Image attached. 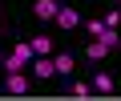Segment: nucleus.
I'll use <instances>...</instances> for the list:
<instances>
[{"mask_svg":"<svg viewBox=\"0 0 121 101\" xmlns=\"http://www.w3.org/2000/svg\"><path fill=\"white\" fill-rule=\"evenodd\" d=\"M32 77H36V81H48V77H56V65H52V57H32Z\"/></svg>","mask_w":121,"mask_h":101,"instance_id":"1","label":"nucleus"},{"mask_svg":"<svg viewBox=\"0 0 121 101\" xmlns=\"http://www.w3.org/2000/svg\"><path fill=\"white\" fill-rule=\"evenodd\" d=\"M52 20H56L60 28H77V24H81V16H77V8H69V4H60Z\"/></svg>","mask_w":121,"mask_h":101,"instance_id":"2","label":"nucleus"},{"mask_svg":"<svg viewBox=\"0 0 121 101\" xmlns=\"http://www.w3.org/2000/svg\"><path fill=\"white\" fill-rule=\"evenodd\" d=\"M4 93H28V73H8L4 77Z\"/></svg>","mask_w":121,"mask_h":101,"instance_id":"3","label":"nucleus"},{"mask_svg":"<svg viewBox=\"0 0 121 101\" xmlns=\"http://www.w3.org/2000/svg\"><path fill=\"white\" fill-rule=\"evenodd\" d=\"M52 65H56V77L65 81V77H73V69H77V61L69 57V53H60V57H52Z\"/></svg>","mask_w":121,"mask_h":101,"instance_id":"4","label":"nucleus"},{"mask_svg":"<svg viewBox=\"0 0 121 101\" xmlns=\"http://www.w3.org/2000/svg\"><path fill=\"white\" fill-rule=\"evenodd\" d=\"M56 8H60L56 0H36V4H32V12H36L40 20H52V16H56Z\"/></svg>","mask_w":121,"mask_h":101,"instance_id":"5","label":"nucleus"},{"mask_svg":"<svg viewBox=\"0 0 121 101\" xmlns=\"http://www.w3.org/2000/svg\"><path fill=\"white\" fill-rule=\"evenodd\" d=\"M85 53H89V61H105V57L113 53V48H109L105 40H89V48H85Z\"/></svg>","mask_w":121,"mask_h":101,"instance_id":"6","label":"nucleus"},{"mask_svg":"<svg viewBox=\"0 0 121 101\" xmlns=\"http://www.w3.org/2000/svg\"><path fill=\"white\" fill-rule=\"evenodd\" d=\"M89 85H93L97 93H113V77H109V73H93V81H89Z\"/></svg>","mask_w":121,"mask_h":101,"instance_id":"7","label":"nucleus"},{"mask_svg":"<svg viewBox=\"0 0 121 101\" xmlns=\"http://www.w3.org/2000/svg\"><path fill=\"white\" fill-rule=\"evenodd\" d=\"M32 53H36V57H48V53H52V40H48V36H36V40H32Z\"/></svg>","mask_w":121,"mask_h":101,"instance_id":"8","label":"nucleus"},{"mask_svg":"<svg viewBox=\"0 0 121 101\" xmlns=\"http://www.w3.org/2000/svg\"><path fill=\"white\" fill-rule=\"evenodd\" d=\"M89 32H93V40H101V36L109 32V24H105V20H89Z\"/></svg>","mask_w":121,"mask_h":101,"instance_id":"9","label":"nucleus"},{"mask_svg":"<svg viewBox=\"0 0 121 101\" xmlns=\"http://www.w3.org/2000/svg\"><path fill=\"white\" fill-rule=\"evenodd\" d=\"M4 57H8V53H0V65H4Z\"/></svg>","mask_w":121,"mask_h":101,"instance_id":"10","label":"nucleus"}]
</instances>
